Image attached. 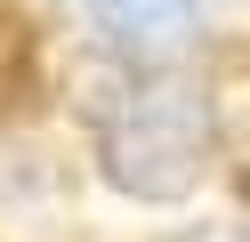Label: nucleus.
<instances>
[{"instance_id":"2","label":"nucleus","mask_w":250,"mask_h":242,"mask_svg":"<svg viewBox=\"0 0 250 242\" xmlns=\"http://www.w3.org/2000/svg\"><path fill=\"white\" fill-rule=\"evenodd\" d=\"M89 8H97L105 48H113L121 65H137V73L178 65L186 48H194V32H202V8H194V0H89Z\"/></svg>"},{"instance_id":"3","label":"nucleus","mask_w":250,"mask_h":242,"mask_svg":"<svg viewBox=\"0 0 250 242\" xmlns=\"http://www.w3.org/2000/svg\"><path fill=\"white\" fill-rule=\"evenodd\" d=\"M24 81H33V41H24L17 16H0V113L24 97Z\"/></svg>"},{"instance_id":"1","label":"nucleus","mask_w":250,"mask_h":242,"mask_svg":"<svg viewBox=\"0 0 250 242\" xmlns=\"http://www.w3.org/2000/svg\"><path fill=\"white\" fill-rule=\"evenodd\" d=\"M89 121H97V161H105V186L129 194V202H186L202 186L218 154V105L202 81L178 73H137L121 81L113 97H89Z\"/></svg>"}]
</instances>
